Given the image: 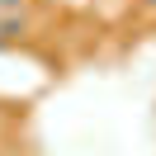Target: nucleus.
<instances>
[{"label": "nucleus", "mask_w": 156, "mask_h": 156, "mask_svg": "<svg viewBox=\"0 0 156 156\" xmlns=\"http://www.w3.org/2000/svg\"><path fill=\"white\" fill-rule=\"evenodd\" d=\"M10 10H24V0H0V14H10Z\"/></svg>", "instance_id": "f257e3e1"}, {"label": "nucleus", "mask_w": 156, "mask_h": 156, "mask_svg": "<svg viewBox=\"0 0 156 156\" xmlns=\"http://www.w3.org/2000/svg\"><path fill=\"white\" fill-rule=\"evenodd\" d=\"M137 5H142V10H147V14H156V0H137Z\"/></svg>", "instance_id": "f03ea898"}]
</instances>
